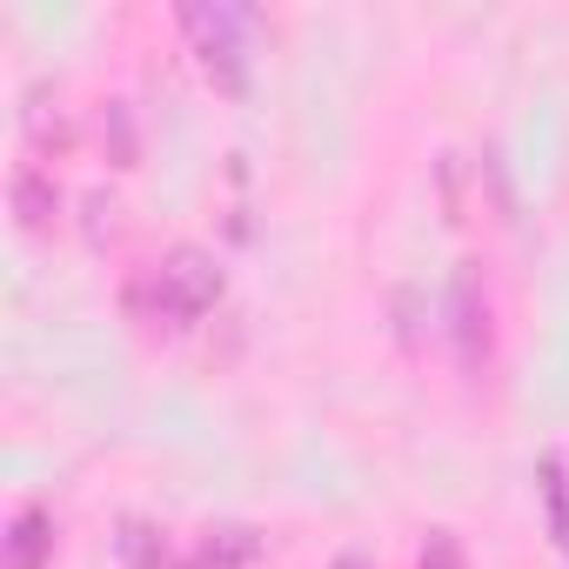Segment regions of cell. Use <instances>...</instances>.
<instances>
[{
    "instance_id": "obj_1",
    "label": "cell",
    "mask_w": 569,
    "mask_h": 569,
    "mask_svg": "<svg viewBox=\"0 0 569 569\" xmlns=\"http://www.w3.org/2000/svg\"><path fill=\"white\" fill-rule=\"evenodd\" d=\"M214 302H221V261L208 248H174L128 281V309L141 322H168V329L201 322Z\"/></svg>"
},
{
    "instance_id": "obj_2",
    "label": "cell",
    "mask_w": 569,
    "mask_h": 569,
    "mask_svg": "<svg viewBox=\"0 0 569 569\" xmlns=\"http://www.w3.org/2000/svg\"><path fill=\"white\" fill-rule=\"evenodd\" d=\"M181 28H188V41H194V54H201V68H208V81L214 88H228V94H241L248 88V41H254V14L248 8H181Z\"/></svg>"
},
{
    "instance_id": "obj_3",
    "label": "cell",
    "mask_w": 569,
    "mask_h": 569,
    "mask_svg": "<svg viewBox=\"0 0 569 569\" xmlns=\"http://www.w3.org/2000/svg\"><path fill=\"white\" fill-rule=\"evenodd\" d=\"M54 562V516L41 502H28L8 536H0V569H48Z\"/></svg>"
},
{
    "instance_id": "obj_4",
    "label": "cell",
    "mask_w": 569,
    "mask_h": 569,
    "mask_svg": "<svg viewBox=\"0 0 569 569\" xmlns=\"http://www.w3.org/2000/svg\"><path fill=\"white\" fill-rule=\"evenodd\" d=\"M254 556H261V536L248 522H221V529H208L194 542L188 569H254Z\"/></svg>"
},
{
    "instance_id": "obj_5",
    "label": "cell",
    "mask_w": 569,
    "mask_h": 569,
    "mask_svg": "<svg viewBox=\"0 0 569 569\" xmlns=\"http://www.w3.org/2000/svg\"><path fill=\"white\" fill-rule=\"evenodd\" d=\"M8 194H14L21 228H54V214H61V188H54V174H48V168L21 161V168H14V181H8Z\"/></svg>"
},
{
    "instance_id": "obj_6",
    "label": "cell",
    "mask_w": 569,
    "mask_h": 569,
    "mask_svg": "<svg viewBox=\"0 0 569 569\" xmlns=\"http://www.w3.org/2000/svg\"><path fill=\"white\" fill-rule=\"evenodd\" d=\"M121 556H128V569H174V549L148 529V522H128V536H121Z\"/></svg>"
},
{
    "instance_id": "obj_7",
    "label": "cell",
    "mask_w": 569,
    "mask_h": 569,
    "mask_svg": "<svg viewBox=\"0 0 569 569\" xmlns=\"http://www.w3.org/2000/svg\"><path fill=\"white\" fill-rule=\"evenodd\" d=\"M542 496H549V522H556V536L569 542V482H562V462H556V456H542Z\"/></svg>"
},
{
    "instance_id": "obj_8",
    "label": "cell",
    "mask_w": 569,
    "mask_h": 569,
    "mask_svg": "<svg viewBox=\"0 0 569 569\" xmlns=\"http://www.w3.org/2000/svg\"><path fill=\"white\" fill-rule=\"evenodd\" d=\"M422 569H462V542H456V536H429Z\"/></svg>"
},
{
    "instance_id": "obj_9",
    "label": "cell",
    "mask_w": 569,
    "mask_h": 569,
    "mask_svg": "<svg viewBox=\"0 0 569 569\" xmlns=\"http://www.w3.org/2000/svg\"><path fill=\"white\" fill-rule=\"evenodd\" d=\"M336 569H369V562H362V556H342V562H336Z\"/></svg>"
}]
</instances>
